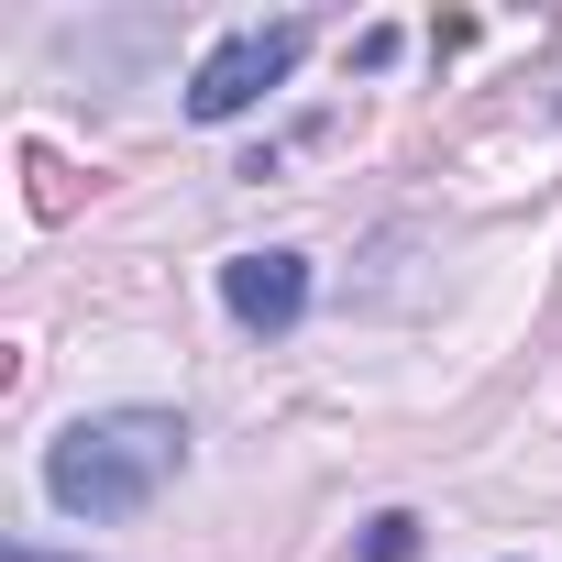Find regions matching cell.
<instances>
[{"mask_svg": "<svg viewBox=\"0 0 562 562\" xmlns=\"http://www.w3.org/2000/svg\"><path fill=\"white\" fill-rule=\"evenodd\" d=\"M177 463H188L177 408H100V419H67L45 441V496H56V518H133L166 496Z\"/></svg>", "mask_w": 562, "mask_h": 562, "instance_id": "6da1fadb", "label": "cell"}, {"mask_svg": "<svg viewBox=\"0 0 562 562\" xmlns=\"http://www.w3.org/2000/svg\"><path fill=\"white\" fill-rule=\"evenodd\" d=\"M299 56H310V23H243V34H221L199 56V78H188V122H243L265 89H288Z\"/></svg>", "mask_w": 562, "mask_h": 562, "instance_id": "7a4b0ae2", "label": "cell"}, {"mask_svg": "<svg viewBox=\"0 0 562 562\" xmlns=\"http://www.w3.org/2000/svg\"><path fill=\"white\" fill-rule=\"evenodd\" d=\"M221 310L243 321V331H299L310 321V254H232L221 265Z\"/></svg>", "mask_w": 562, "mask_h": 562, "instance_id": "3957f363", "label": "cell"}, {"mask_svg": "<svg viewBox=\"0 0 562 562\" xmlns=\"http://www.w3.org/2000/svg\"><path fill=\"white\" fill-rule=\"evenodd\" d=\"M364 562H419V518H408V507H386V518L364 529Z\"/></svg>", "mask_w": 562, "mask_h": 562, "instance_id": "277c9868", "label": "cell"}, {"mask_svg": "<svg viewBox=\"0 0 562 562\" xmlns=\"http://www.w3.org/2000/svg\"><path fill=\"white\" fill-rule=\"evenodd\" d=\"M12 562H45V551H12Z\"/></svg>", "mask_w": 562, "mask_h": 562, "instance_id": "5b68a950", "label": "cell"}]
</instances>
